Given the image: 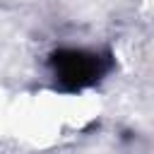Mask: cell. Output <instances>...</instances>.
<instances>
[{"label":"cell","mask_w":154,"mask_h":154,"mask_svg":"<svg viewBox=\"0 0 154 154\" xmlns=\"http://www.w3.org/2000/svg\"><path fill=\"white\" fill-rule=\"evenodd\" d=\"M113 67L111 53L96 48H58L48 55V70L60 91H82L101 82Z\"/></svg>","instance_id":"1"}]
</instances>
